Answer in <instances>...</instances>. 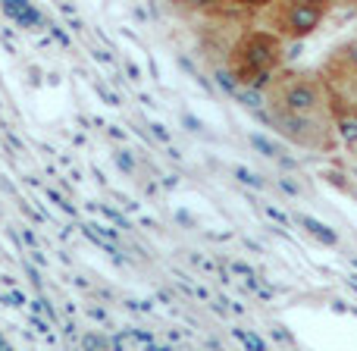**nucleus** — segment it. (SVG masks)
Segmentation results:
<instances>
[{"label": "nucleus", "mask_w": 357, "mask_h": 351, "mask_svg": "<svg viewBox=\"0 0 357 351\" xmlns=\"http://www.w3.org/2000/svg\"><path fill=\"white\" fill-rule=\"evenodd\" d=\"M266 100L282 135L307 148H333V110L317 75L282 69L266 82Z\"/></svg>", "instance_id": "nucleus-1"}, {"label": "nucleus", "mask_w": 357, "mask_h": 351, "mask_svg": "<svg viewBox=\"0 0 357 351\" xmlns=\"http://www.w3.org/2000/svg\"><path fill=\"white\" fill-rule=\"evenodd\" d=\"M282 44L270 31H248L232 50V75L241 85H264L279 66Z\"/></svg>", "instance_id": "nucleus-2"}, {"label": "nucleus", "mask_w": 357, "mask_h": 351, "mask_svg": "<svg viewBox=\"0 0 357 351\" xmlns=\"http://www.w3.org/2000/svg\"><path fill=\"white\" fill-rule=\"evenodd\" d=\"M323 13H326L323 3H282L270 13V19L282 35L301 38V35H307V31H314L317 25H320Z\"/></svg>", "instance_id": "nucleus-3"}]
</instances>
